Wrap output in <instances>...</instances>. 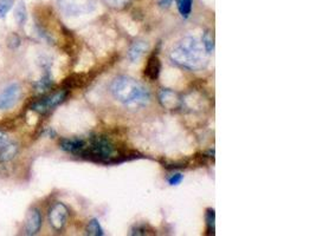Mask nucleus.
<instances>
[{"instance_id": "1", "label": "nucleus", "mask_w": 316, "mask_h": 236, "mask_svg": "<svg viewBox=\"0 0 316 236\" xmlns=\"http://www.w3.org/2000/svg\"><path fill=\"white\" fill-rule=\"evenodd\" d=\"M207 52L195 37H185L171 51V61L181 68L197 71L207 64Z\"/></svg>"}, {"instance_id": "2", "label": "nucleus", "mask_w": 316, "mask_h": 236, "mask_svg": "<svg viewBox=\"0 0 316 236\" xmlns=\"http://www.w3.org/2000/svg\"><path fill=\"white\" fill-rule=\"evenodd\" d=\"M113 96L118 102L129 108H140L149 102V92L139 82L127 76H120L113 81L112 86Z\"/></svg>"}, {"instance_id": "3", "label": "nucleus", "mask_w": 316, "mask_h": 236, "mask_svg": "<svg viewBox=\"0 0 316 236\" xmlns=\"http://www.w3.org/2000/svg\"><path fill=\"white\" fill-rule=\"evenodd\" d=\"M116 148L107 137H94L89 144L84 145L81 155L96 162L110 163L116 160Z\"/></svg>"}, {"instance_id": "4", "label": "nucleus", "mask_w": 316, "mask_h": 236, "mask_svg": "<svg viewBox=\"0 0 316 236\" xmlns=\"http://www.w3.org/2000/svg\"><path fill=\"white\" fill-rule=\"evenodd\" d=\"M22 96V89L18 84H10L0 92V110L13 108Z\"/></svg>"}, {"instance_id": "5", "label": "nucleus", "mask_w": 316, "mask_h": 236, "mask_svg": "<svg viewBox=\"0 0 316 236\" xmlns=\"http://www.w3.org/2000/svg\"><path fill=\"white\" fill-rule=\"evenodd\" d=\"M66 97V91H58L51 96L44 98V100L36 102L32 105V110L38 113H46L51 109L56 108L57 105L63 103Z\"/></svg>"}, {"instance_id": "6", "label": "nucleus", "mask_w": 316, "mask_h": 236, "mask_svg": "<svg viewBox=\"0 0 316 236\" xmlns=\"http://www.w3.org/2000/svg\"><path fill=\"white\" fill-rule=\"evenodd\" d=\"M68 218V209L63 203H56L49 212V221L55 230H62Z\"/></svg>"}, {"instance_id": "7", "label": "nucleus", "mask_w": 316, "mask_h": 236, "mask_svg": "<svg viewBox=\"0 0 316 236\" xmlns=\"http://www.w3.org/2000/svg\"><path fill=\"white\" fill-rule=\"evenodd\" d=\"M42 227V215L39 210L31 209L26 216L25 221V234L36 235Z\"/></svg>"}, {"instance_id": "8", "label": "nucleus", "mask_w": 316, "mask_h": 236, "mask_svg": "<svg viewBox=\"0 0 316 236\" xmlns=\"http://www.w3.org/2000/svg\"><path fill=\"white\" fill-rule=\"evenodd\" d=\"M159 101L164 108L169 110L177 109L181 105V101L179 96H178V93L167 89L161 90V92L159 94Z\"/></svg>"}, {"instance_id": "9", "label": "nucleus", "mask_w": 316, "mask_h": 236, "mask_svg": "<svg viewBox=\"0 0 316 236\" xmlns=\"http://www.w3.org/2000/svg\"><path fill=\"white\" fill-rule=\"evenodd\" d=\"M160 71H161L160 59L157 58V56H155V54H153V56H151V58L148 59L147 65H146L145 69L146 77H147L149 81H155L157 80V77H159Z\"/></svg>"}, {"instance_id": "10", "label": "nucleus", "mask_w": 316, "mask_h": 236, "mask_svg": "<svg viewBox=\"0 0 316 236\" xmlns=\"http://www.w3.org/2000/svg\"><path fill=\"white\" fill-rule=\"evenodd\" d=\"M84 145L85 142L83 140H62L61 142V148L63 150L75 153V155H81Z\"/></svg>"}, {"instance_id": "11", "label": "nucleus", "mask_w": 316, "mask_h": 236, "mask_svg": "<svg viewBox=\"0 0 316 236\" xmlns=\"http://www.w3.org/2000/svg\"><path fill=\"white\" fill-rule=\"evenodd\" d=\"M18 151V147L15 143H6L0 148V162H7L13 159Z\"/></svg>"}, {"instance_id": "12", "label": "nucleus", "mask_w": 316, "mask_h": 236, "mask_svg": "<svg viewBox=\"0 0 316 236\" xmlns=\"http://www.w3.org/2000/svg\"><path fill=\"white\" fill-rule=\"evenodd\" d=\"M147 50V44L144 42H135L129 49L128 57L132 62H136L142 54L145 53V51Z\"/></svg>"}, {"instance_id": "13", "label": "nucleus", "mask_w": 316, "mask_h": 236, "mask_svg": "<svg viewBox=\"0 0 316 236\" xmlns=\"http://www.w3.org/2000/svg\"><path fill=\"white\" fill-rule=\"evenodd\" d=\"M177 2V7L179 13L181 14L183 18H188L189 14L192 12V5H193V0H175Z\"/></svg>"}, {"instance_id": "14", "label": "nucleus", "mask_w": 316, "mask_h": 236, "mask_svg": "<svg viewBox=\"0 0 316 236\" xmlns=\"http://www.w3.org/2000/svg\"><path fill=\"white\" fill-rule=\"evenodd\" d=\"M14 18H15V22L18 23V25H21V26H24V24L26 23L27 13H26V7L25 5H24V3L21 2L17 6H15Z\"/></svg>"}, {"instance_id": "15", "label": "nucleus", "mask_w": 316, "mask_h": 236, "mask_svg": "<svg viewBox=\"0 0 316 236\" xmlns=\"http://www.w3.org/2000/svg\"><path fill=\"white\" fill-rule=\"evenodd\" d=\"M86 234L93 235V236H103L104 235V231L103 229H102L100 222H98L96 219H94L89 222L88 227H86Z\"/></svg>"}, {"instance_id": "16", "label": "nucleus", "mask_w": 316, "mask_h": 236, "mask_svg": "<svg viewBox=\"0 0 316 236\" xmlns=\"http://www.w3.org/2000/svg\"><path fill=\"white\" fill-rule=\"evenodd\" d=\"M51 83H52V81H51L50 74L46 72L44 76L42 77V80L38 81L37 84H36V89H37L38 92H44V91H46L47 89L50 88Z\"/></svg>"}, {"instance_id": "17", "label": "nucleus", "mask_w": 316, "mask_h": 236, "mask_svg": "<svg viewBox=\"0 0 316 236\" xmlns=\"http://www.w3.org/2000/svg\"><path fill=\"white\" fill-rule=\"evenodd\" d=\"M203 45L205 47V50H206V52L210 54L213 49H215V41H213V37L211 33H205L204 37H203Z\"/></svg>"}, {"instance_id": "18", "label": "nucleus", "mask_w": 316, "mask_h": 236, "mask_svg": "<svg viewBox=\"0 0 316 236\" xmlns=\"http://www.w3.org/2000/svg\"><path fill=\"white\" fill-rule=\"evenodd\" d=\"M13 6V0H0V18H5Z\"/></svg>"}, {"instance_id": "19", "label": "nucleus", "mask_w": 316, "mask_h": 236, "mask_svg": "<svg viewBox=\"0 0 316 236\" xmlns=\"http://www.w3.org/2000/svg\"><path fill=\"white\" fill-rule=\"evenodd\" d=\"M206 221H207V229L210 233L215 231V210L208 209L206 214Z\"/></svg>"}, {"instance_id": "20", "label": "nucleus", "mask_w": 316, "mask_h": 236, "mask_svg": "<svg viewBox=\"0 0 316 236\" xmlns=\"http://www.w3.org/2000/svg\"><path fill=\"white\" fill-rule=\"evenodd\" d=\"M128 0H104V3L110 7H114V9H120V7L125 6L127 4Z\"/></svg>"}, {"instance_id": "21", "label": "nucleus", "mask_w": 316, "mask_h": 236, "mask_svg": "<svg viewBox=\"0 0 316 236\" xmlns=\"http://www.w3.org/2000/svg\"><path fill=\"white\" fill-rule=\"evenodd\" d=\"M184 180V176L181 174H174L172 175L171 179L168 180V183L171 184V186H179V184L183 182Z\"/></svg>"}, {"instance_id": "22", "label": "nucleus", "mask_w": 316, "mask_h": 236, "mask_svg": "<svg viewBox=\"0 0 316 236\" xmlns=\"http://www.w3.org/2000/svg\"><path fill=\"white\" fill-rule=\"evenodd\" d=\"M6 143H7V135H6V133L0 131V148H2L3 145L6 144Z\"/></svg>"}, {"instance_id": "23", "label": "nucleus", "mask_w": 316, "mask_h": 236, "mask_svg": "<svg viewBox=\"0 0 316 236\" xmlns=\"http://www.w3.org/2000/svg\"><path fill=\"white\" fill-rule=\"evenodd\" d=\"M172 2H173V0H160L159 4H160L161 7H165V9H167V7L171 6Z\"/></svg>"}]
</instances>
